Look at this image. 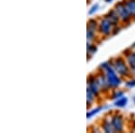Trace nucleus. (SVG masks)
<instances>
[{
  "mask_svg": "<svg viewBox=\"0 0 135 133\" xmlns=\"http://www.w3.org/2000/svg\"><path fill=\"white\" fill-rule=\"evenodd\" d=\"M97 96L92 91L86 87V104H88V108H90L91 105H93L95 101L97 100Z\"/></svg>",
  "mask_w": 135,
  "mask_h": 133,
  "instance_id": "f8f14e48",
  "label": "nucleus"
},
{
  "mask_svg": "<svg viewBox=\"0 0 135 133\" xmlns=\"http://www.w3.org/2000/svg\"><path fill=\"white\" fill-rule=\"evenodd\" d=\"M123 2L132 18L135 20V0H123Z\"/></svg>",
  "mask_w": 135,
  "mask_h": 133,
  "instance_id": "9b49d317",
  "label": "nucleus"
},
{
  "mask_svg": "<svg viewBox=\"0 0 135 133\" xmlns=\"http://www.w3.org/2000/svg\"><path fill=\"white\" fill-rule=\"evenodd\" d=\"M95 77H97V82H98V84L100 86V88H101L102 93H105L109 92L111 87L109 86V84H108V82H107V80H106L105 77H104L103 72L99 71L98 73L95 75Z\"/></svg>",
  "mask_w": 135,
  "mask_h": 133,
  "instance_id": "0eeeda50",
  "label": "nucleus"
},
{
  "mask_svg": "<svg viewBox=\"0 0 135 133\" xmlns=\"http://www.w3.org/2000/svg\"><path fill=\"white\" fill-rule=\"evenodd\" d=\"M124 95V92L123 91H119V90H115V89H114V92H113L112 95H111V98L112 99H118V98L122 97Z\"/></svg>",
  "mask_w": 135,
  "mask_h": 133,
  "instance_id": "a211bd4d",
  "label": "nucleus"
},
{
  "mask_svg": "<svg viewBox=\"0 0 135 133\" xmlns=\"http://www.w3.org/2000/svg\"><path fill=\"white\" fill-rule=\"evenodd\" d=\"M95 37H97V32L91 31L89 29H86V39H88V41L93 42L95 40Z\"/></svg>",
  "mask_w": 135,
  "mask_h": 133,
  "instance_id": "f3484780",
  "label": "nucleus"
},
{
  "mask_svg": "<svg viewBox=\"0 0 135 133\" xmlns=\"http://www.w3.org/2000/svg\"><path fill=\"white\" fill-rule=\"evenodd\" d=\"M133 101H134V104H135V96H134V98H133Z\"/></svg>",
  "mask_w": 135,
  "mask_h": 133,
  "instance_id": "4be33fe9",
  "label": "nucleus"
},
{
  "mask_svg": "<svg viewBox=\"0 0 135 133\" xmlns=\"http://www.w3.org/2000/svg\"><path fill=\"white\" fill-rule=\"evenodd\" d=\"M86 29H89L97 33L99 29V21L95 20V19H90L88 22V28Z\"/></svg>",
  "mask_w": 135,
  "mask_h": 133,
  "instance_id": "ddd939ff",
  "label": "nucleus"
},
{
  "mask_svg": "<svg viewBox=\"0 0 135 133\" xmlns=\"http://www.w3.org/2000/svg\"><path fill=\"white\" fill-rule=\"evenodd\" d=\"M99 71L103 72L111 89H115L119 87L122 84V77L114 70L111 61L102 63L99 66Z\"/></svg>",
  "mask_w": 135,
  "mask_h": 133,
  "instance_id": "f257e3e1",
  "label": "nucleus"
},
{
  "mask_svg": "<svg viewBox=\"0 0 135 133\" xmlns=\"http://www.w3.org/2000/svg\"><path fill=\"white\" fill-rule=\"evenodd\" d=\"M114 26L111 22L106 19L105 17H103L99 20V29H98V33L100 35L104 36V37H108L111 34H113L114 32Z\"/></svg>",
  "mask_w": 135,
  "mask_h": 133,
  "instance_id": "20e7f679",
  "label": "nucleus"
},
{
  "mask_svg": "<svg viewBox=\"0 0 135 133\" xmlns=\"http://www.w3.org/2000/svg\"><path fill=\"white\" fill-rule=\"evenodd\" d=\"M128 104V98L126 96H122L116 99L114 102V105L117 108H124Z\"/></svg>",
  "mask_w": 135,
  "mask_h": 133,
  "instance_id": "4468645a",
  "label": "nucleus"
},
{
  "mask_svg": "<svg viewBox=\"0 0 135 133\" xmlns=\"http://www.w3.org/2000/svg\"><path fill=\"white\" fill-rule=\"evenodd\" d=\"M101 128H102V130L106 133H114V127H113L112 122H111V120H108V119H106V118L104 119L103 121H102Z\"/></svg>",
  "mask_w": 135,
  "mask_h": 133,
  "instance_id": "9d476101",
  "label": "nucleus"
},
{
  "mask_svg": "<svg viewBox=\"0 0 135 133\" xmlns=\"http://www.w3.org/2000/svg\"><path fill=\"white\" fill-rule=\"evenodd\" d=\"M103 109H104V106H98V107H97V108L93 109V110L89 111V112H88V114H86V118H88V119H91V118L95 116V114H97L98 112H101Z\"/></svg>",
  "mask_w": 135,
  "mask_h": 133,
  "instance_id": "dca6fc26",
  "label": "nucleus"
},
{
  "mask_svg": "<svg viewBox=\"0 0 135 133\" xmlns=\"http://www.w3.org/2000/svg\"><path fill=\"white\" fill-rule=\"evenodd\" d=\"M88 88L90 89L92 92L95 93V96L99 97V95L102 93L101 88L97 82V79L95 77V75H90L88 78Z\"/></svg>",
  "mask_w": 135,
  "mask_h": 133,
  "instance_id": "423d86ee",
  "label": "nucleus"
},
{
  "mask_svg": "<svg viewBox=\"0 0 135 133\" xmlns=\"http://www.w3.org/2000/svg\"><path fill=\"white\" fill-rule=\"evenodd\" d=\"M104 17H105L106 19H108L114 26H119V23H121L120 17L118 16V14L116 13V11L114 10V8L110 10L109 12H107V14L104 16Z\"/></svg>",
  "mask_w": 135,
  "mask_h": 133,
  "instance_id": "1a4fd4ad",
  "label": "nucleus"
},
{
  "mask_svg": "<svg viewBox=\"0 0 135 133\" xmlns=\"http://www.w3.org/2000/svg\"><path fill=\"white\" fill-rule=\"evenodd\" d=\"M99 8V4L97 3V4H94V5L91 6L90 8H89L88 10V14L89 16H93L94 14H95V13L97 12V10H98Z\"/></svg>",
  "mask_w": 135,
  "mask_h": 133,
  "instance_id": "6ab92c4d",
  "label": "nucleus"
},
{
  "mask_svg": "<svg viewBox=\"0 0 135 133\" xmlns=\"http://www.w3.org/2000/svg\"><path fill=\"white\" fill-rule=\"evenodd\" d=\"M112 1H113V0H104V2H105V3H111Z\"/></svg>",
  "mask_w": 135,
  "mask_h": 133,
  "instance_id": "412c9836",
  "label": "nucleus"
},
{
  "mask_svg": "<svg viewBox=\"0 0 135 133\" xmlns=\"http://www.w3.org/2000/svg\"><path fill=\"white\" fill-rule=\"evenodd\" d=\"M111 63H112L114 70L117 72V74H118L121 77L127 78V77H132V76H131L129 66H128L127 62H126L125 58L121 57V56L117 57L114 60H113L112 61H111Z\"/></svg>",
  "mask_w": 135,
  "mask_h": 133,
  "instance_id": "f03ea898",
  "label": "nucleus"
},
{
  "mask_svg": "<svg viewBox=\"0 0 135 133\" xmlns=\"http://www.w3.org/2000/svg\"><path fill=\"white\" fill-rule=\"evenodd\" d=\"M97 51V45L93 44L92 42H89V41H88V43H86V52H88V55L92 56Z\"/></svg>",
  "mask_w": 135,
  "mask_h": 133,
  "instance_id": "2eb2a0df",
  "label": "nucleus"
},
{
  "mask_svg": "<svg viewBox=\"0 0 135 133\" xmlns=\"http://www.w3.org/2000/svg\"><path fill=\"white\" fill-rule=\"evenodd\" d=\"M125 86L128 88H132V87H135V77L132 78V79L128 80L125 83Z\"/></svg>",
  "mask_w": 135,
  "mask_h": 133,
  "instance_id": "aec40b11",
  "label": "nucleus"
},
{
  "mask_svg": "<svg viewBox=\"0 0 135 133\" xmlns=\"http://www.w3.org/2000/svg\"><path fill=\"white\" fill-rule=\"evenodd\" d=\"M111 122L114 127V132H122L124 130V120L123 116L118 112H115L111 116Z\"/></svg>",
  "mask_w": 135,
  "mask_h": 133,
  "instance_id": "39448f33",
  "label": "nucleus"
},
{
  "mask_svg": "<svg viewBox=\"0 0 135 133\" xmlns=\"http://www.w3.org/2000/svg\"><path fill=\"white\" fill-rule=\"evenodd\" d=\"M114 8V10L116 11L117 14H118V16L120 17V20H121V23L128 24V23L132 20V16H131L130 13L128 12V10H127V8H126L125 4L123 1L118 2L117 4H115Z\"/></svg>",
  "mask_w": 135,
  "mask_h": 133,
  "instance_id": "7ed1b4c3",
  "label": "nucleus"
},
{
  "mask_svg": "<svg viewBox=\"0 0 135 133\" xmlns=\"http://www.w3.org/2000/svg\"><path fill=\"white\" fill-rule=\"evenodd\" d=\"M124 58L128 66H129L131 76L135 77V51H132L129 52L125 51Z\"/></svg>",
  "mask_w": 135,
  "mask_h": 133,
  "instance_id": "6e6552de",
  "label": "nucleus"
}]
</instances>
